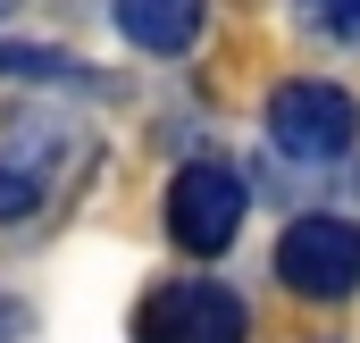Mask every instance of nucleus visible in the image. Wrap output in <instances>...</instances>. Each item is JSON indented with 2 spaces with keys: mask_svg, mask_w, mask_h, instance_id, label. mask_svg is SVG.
I'll return each instance as SVG.
<instances>
[{
  "mask_svg": "<svg viewBox=\"0 0 360 343\" xmlns=\"http://www.w3.org/2000/svg\"><path fill=\"white\" fill-rule=\"evenodd\" d=\"M293 17L319 42H360V0H293Z\"/></svg>",
  "mask_w": 360,
  "mask_h": 343,
  "instance_id": "6e6552de",
  "label": "nucleus"
},
{
  "mask_svg": "<svg viewBox=\"0 0 360 343\" xmlns=\"http://www.w3.org/2000/svg\"><path fill=\"white\" fill-rule=\"evenodd\" d=\"M109 25L143 59H184L210 34V0H109Z\"/></svg>",
  "mask_w": 360,
  "mask_h": 343,
  "instance_id": "423d86ee",
  "label": "nucleus"
},
{
  "mask_svg": "<svg viewBox=\"0 0 360 343\" xmlns=\"http://www.w3.org/2000/svg\"><path fill=\"white\" fill-rule=\"evenodd\" d=\"M0 76H34V84H101L84 59H68V51H51V42H0Z\"/></svg>",
  "mask_w": 360,
  "mask_h": 343,
  "instance_id": "0eeeda50",
  "label": "nucleus"
},
{
  "mask_svg": "<svg viewBox=\"0 0 360 343\" xmlns=\"http://www.w3.org/2000/svg\"><path fill=\"white\" fill-rule=\"evenodd\" d=\"M243 176L226 168V160H184L168 176V201H160V218H168V243L193 259H218L235 243V226H243Z\"/></svg>",
  "mask_w": 360,
  "mask_h": 343,
  "instance_id": "20e7f679",
  "label": "nucleus"
},
{
  "mask_svg": "<svg viewBox=\"0 0 360 343\" xmlns=\"http://www.w3.org/2000/svg\"><path fill=\"white\" fill-rule=\"evenodd\" d=\"M92 134L76 117H51V109H17L8 126H0V226H25V218H42L59 193H68V176L84 168Z\"/></svg>",
  "mask_w": 360,
  "mask_h": 343,
  "instance_id": "f257e3e1",
  "label": "nucleus"
},
{
  "mask_svg": "<svg viewBox=\"0 0 360 343\" xmlns=\"http://www.w3.org/2000/svg\"><path fill=\"white\" fill-rule=\"evenodd\" d=\"M0 17H8V0H0Z\"/></svg>",
  "mask_w": 360,
  "mask_h": 343,
  "instance_id": "1a4fd4ad",
  "label": "nucleus"
},
{
  "mask_svg": "<svg viewBox=\"0 0 360 343\" xmlns=\"http://www.w3.org/2000/svg\"><path fill=\"white\" fill-rule=\"evenodd\" d=\"M276 276L302 302H352L360 293V218H335V209L293 218L276 235Z\"/></svg>",
  "mask_w": 360,
  "mask_h": 343,
  "instance_id": "7ed1b4c3",
  "label": "nucleus"
},
{
  "mask_svg": "<svg viewBox=\"0 0 360 343\" xmlns=\"http://www.w3.org/2000/svg\"><path fill=\"white\" fill-rule=\"evenodd\" d=\"M260 126H269V143L285 160L327 168V160H344L360 143V101L344 84H327V76H285V84L260 101Z\"/></svg>",
  "mask_w": 360,
  "mask_h": 343,
  "instance_id": "f03ea898",
  "label": "nucleus"
},
{
  "mask_svg": "<svg viewBox=\"0 0 360 343\" xmlns=\"http://www.w3.org/2000/svg\"><path fill=\"white\" fill-rule=\"evenodd\" d=\"M134 343H243V302L218 276H168L134 302Z\"/></svg>",
  "mask_w": 360,
  "mask_h": 343,
  "instance_id": "39448f33",
  "label": "nucleus"
}]
</instances>
